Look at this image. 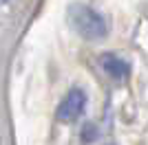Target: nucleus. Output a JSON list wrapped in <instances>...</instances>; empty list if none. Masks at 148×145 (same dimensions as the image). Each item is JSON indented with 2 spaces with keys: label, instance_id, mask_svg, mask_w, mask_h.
Segmentation results:
<instances>
[{
  "label": "nucleus",
  "instance_id": "5",
  "mask_svg": "<svg viewBox=\"0 0 148 145\" xmlns=\"http://www.w3.org/2000/svg\"><path fill=\"white\" fill-rule=\"evenodd\" d=\"M0 2H9V0H0Z\"/></svg>",
  "mask_w": 148,
  "mask_h": 145
},
{
  "label": "nucleus",
  "instance_id": "3",
  "mask_svg": "<svg viewBox=\"0 0 148 145\" xmlns=\"http://www.w3.org/2000/svg\"><path fill=\"white\" fill-rule=\"evenodd\" d=\"M99 64H102L104 72L111 79L122 81V79H126L130 75V64L124 60V57L115 55V53H104V55H102V60H99Z\"/></svg>",
  "mask_w": 148,
  "mask_h": 145
},
{
  "label": "nucleus",
  "instance_id": "1",
  "mask_svg": "<svg viewBox=\"0 0 148 145\" xmlns=\"http://www.w3.org/2000/svg\"><path fill=\"white\" fill-rule=\"evenodd\" d=\"M66 20L69 26L88 42H97L108 35V22L99 11H95L93 7L84 5V2H73L66 9Z\"/></svg>",
  "mask_w": 148,
  "mask_h": 145
},
{
  "label": "nucleus",
  "instance_id": "4",
  "mask_svg": "<svg viewBox=\"0 0 148 145\" xmlns=\"http://www.w3.org/2000/svg\"><path fill=\"white\" fill-rule=\"evenodd\" d=\"M95 130H93V123H86V132H84V141H91Z\"/></svg>",
  "mask_w": 148,
  "mask_h": 145
},
{
  "label": "nucleus",
  "instance_id": "2",
  "mask_svg": "<svg viewBox=\"0 0 148 145\" xmlns=\"http://www.w3.org/2000/svg\"><path fill=\"white\" fill-rule=\"evenodd\" d=\"M84 108H86V92L82 88H71L58 106V119L64 123H73L82 117Z\"/></svg>",
  "mask_w": 148,
  "mask_h": 145
}]
</instances>
